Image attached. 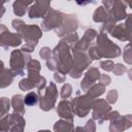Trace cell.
I'll return each instance as SVG.
<instances>
[{
	"instance_id": "obj_9",
	"label": "cell",
	"mask_w": 132,
	"mask_h": 132,
	"mask_svg": "<svg viewBox=\"0 0 132 132\" xmlns=\"http://www.w3.org/2000/svg\"><path fill=\"white\" fill-rule=\"evenodd\" d=\"M102 4L109 12L110 20L114 21L116 23L126 19V6L127 3L124 1H102Z\"/></svg>"
},
{
	"instance_id": "obj_31",
	"label": "cell",
	"mask_w": 132,
	"mask_h": 132,
	"mask_svg": "<svg viewBox=\"0 0 132 132\" xmlns=\"http://www.w3.org/2000/svg\"><path fill=\"white\" fill-rule=\"evenodd\" d=\"M63 41H65L67 44H69L71 47L78 41V35H77V33L76 32H73V33H71V34H69V35H67V36H65L63 39H62Z\"/></svg>"
},
{
	"instance_id": "obj_34",
	"label": "cell",
	"mask_w": 132,
	"mask_h": 132,
	"mask_svg": "<svg viewBox=\"0 0 132 132\" xmlns=\"http://www.w3.org/2000/svg\"><path fill=\"white\" fill-rule=\"evenodd\" d=\"M120 117V113H119V111H114V110H110V111H108L107 113H105L104 116H103V118H102V120H101V124L104 122V121H113V120H116L117 118H119Z\"/></svg>"
},
{
	"instance_id": "obj_17",
	"label": "cell",
	"mask_w": 132,
	"mask_h": 132,
	"mask_svg": "<svg viewBox=\"0 0 132 132\" xmlns=\"http://www.w3.org/2000/svg\"><path fill=\"white\" fill-rule=\"evenodd\" d=\"M100 72L98 70V68L96 67H90L87 72L85 73V76L80 82V88L82 91H85L86 93L88 92V90L93 86L95 85V82L99 79L100 77Z\"/></svg>"
},
{
	"instance_id": "obj_47",
	"label": "cell",
	"mask_w": 132,
	"mask_h": 132,
	"mask_svg": "<svg viewBox=\"0 0 132 132\" xmlns=\"http://www.w3.org/2000/svg\"><path fill=\"white\" fill-rule=\"evenodd\" d=\"M127 3V5H129L130 7H131V9H132V1H130V2H126Z\"/></svg>"
},
{
	"instance_id": "obj_7",
	"label": "cell",
	"mask_w": 132,
	"mask_h": 132,
	"mask_svg": "<svg viewBox=\"0 0 132 132\" xmlns=\"http://www.w3.org/2000/svg\"><path fill=\"white\" fill-rule=\"evenodd\" d=\"M94 99L89 95L85 94L81 96H77L71 100V107L73 113L79 118H85L94 106Z\"/></svg>"
},
{
	"instance_id": "obj_21",
	"label": "cell",
	"mask_w": 132,
	"mask_h": 132,
	"mask_svg": "<svg viewBox=\"0 0 132 132\" xmlns=\"http://www.w3.org/2000/svg\"><path fill=\"white\" fill-rule=\"evenodd\" d=\"M55 132H73V122L67 120H59L54 125Z\"/></svg>"
},
{
	"instance_id": "obj_4",
	"label": "cell",
	"mask_w": 132,
	"mask_h": 132,
	"mask_svg": "<svg viewBox=\"0 0 132 132\" xmlns=\"http://www.w3.org/2000/svg\"><path fill=\"white\" fill-rule=\"evenodd\" d=\"M31 56L28 53L23 52L22 50H14L10 55V71L13 76L24 75L25 66L27 67L28 63L31 61Z\"/></svg>"
},
{
	"instance_id": "obj_41",
	"label": "cell",
	"mask_w": 132,
	"mask_h": 132,
	"mask_svg": "<svg viewBox=\"0 0 132 132\" xmlns=\"http://www.w3.org/2000/svg\"><path fill=\"white\" fill-rule=\"evenodd\" d=\"M98 81H99V84H100V85H102V86L106 87V86H108V85L110 84L111 78H110V76H109V75L104 74V73H101V74H100V77H99V79H98Z\"/></svg>"
},
{
	"instance_id": "obj_10",
	"label": "cell",
	"mask_w": 132,
	"mask_h": 132,
	"mask_svg": "<svg viewBox=\"0 0 132 132\" xmlns=\"http://www.w3.org/2000/svg\"><path fill=\"white\" fill-rule=\"evenodd\" d=\"M22 40L23 38L19 33H11L4 25L0 26V45L3 48L16 47L22 43Z\"/></svg>"
},
{
	"instance_id": "obj_15",
	"label": "cell",
	"mask_w": 132,
	"mask_h": 132,
	"mask_svg": "<svg viewBox=\"0 0 132 132\" xmlns=\"http://www.w3.org/2000/svg\"><path fill=\"white\" fill-rule=\"evenodd\" d=\"M111 110V107L109 103L104 99H96L94 101L93 106V112H92V119L97 120L99 124H101V120L105 113Z\"/></svg>"
},
{
	"instance_id": "obj_45",
	"label": "cell",
	"mask_w": 132,
	"mask_h": 132,
	"mask_svg": "<svg viewBox=\"0 0 132 132\" xmlns=\"http://www.w3.org/2000/svg\"><path fill=\"white\" fill-rule=\"evenodd\" d=\"M73 132H87V130L85 129V127H76V128H74V130H73Z\"/></svg>"
},
{
	"instance_id": "obj_38",
	"label": "cell",
	"mask_w": 132,
	"mask_h": 132,
	"mask_svg": "<svg viewBox=\"0 0 132 132\" xmlns=\"http://www.w3.org/2000/svg\"><path fill=\"white\" fill-rule=\"evenodd\" d=\"M100 67L105 71H112L114 68V63L111 60H104L100 62Z\"/></svg>"
},
{
	"instance_id": "obj_14",
	"label": "cell",
	"mask_w": 132,
	"mask_h": 132,
	"mask_svg": "<svg viewBox=\"0 0 132 132\" xmlns=\"http://www.w3.org/2000/svg\"><path fill=\"white\" fill-rule=\"evenodd\" d=\"M51 9V2L48 1H36L29 8V18L38 19L44 18Z\"/></svg>"
},
{
	"instance_id": "obj_30",
	"label": "cell",
	"mask_w": 132,
	"mask_h": 132,
	"mask_svg": "<svg viewBox=\"0 0 132 132\" xmlns=\"http://www.w3.org/2000/svg\"><path fill=\"white\" fill-rule=\"evenodd\" d=\"M71 94H72V87H71V85L70 84H64L62 86V88H61V93H60L61 97L63 99H67V98H69L71 96Z\"/></svg>"
},
{
	"instance_id": "obj_46",
	"label": "cell",
	"mask_w": 132,
	"mask_h": 132,
	"mask_svg": "<svg viewBox=\"0 0 132 132\" xmlns=\"http://www.w3.org/2000/svg\"><path fill=\"white\" fill-rule=\"evenodd\" d=\"M128 77H129L130 80H132V68L128 70Z\"/></svg>"
},
{
	"instance_id": "obj_24",
	"label": "cell",
	"mask_w": 132,
	"mask_h": 132,
	"mask_svg": "<svg viewBox=\"0 0 132 132\" xmlns=\"http://www.w3.org/2000/svg\"><path fill=\"white\" fill-rule=\"evenodd\" d=\"M30 4L33 2H25V1H15L13 3V13L18 16H22L26 13V10Z\"/></svg>"
},
{
	"instance_id": "obj_19",
	"label": "cell",
	"mask_w": 132,
	"mask_h": 132,
	"mask_svg": "<svg viewBox=\"0 0 132 132\" xmlns=\"http://www.w3.org/2000/svg\"><path fill=\"white\" fill-rule=\"evenodd\" d=\"M110 35L114 38H118L120 39L121 41H130V36L125 28V25L124 24H119V25H116L114 28L112 29Z\"/></svg>"
},
{
	"instance_id": "obj_40",
	"label": "cell",
	"mask_w": 132,
	"mask_h": 132,
	"mask_svg": "<svg viewBox=\"0 0 132 132\" xmlns=\"http://www.w3.org/2000/svg\"><path fill=\"white\" fill-rule=\"evenodd\" d=\"M112 71H113V73H114L116 75H122V74H124V73L127 71V67L124 66V65L121 64V63H118V64L114 65V68H113Z\"/></svg>"
},
{
	"instance_id": "obj_11",
	"label": "cell",
	"mask_w": 132,
	"mask_h": 132,
	"mask_svg": "<svg viewBox=\"0 0 132 132\" xmlns=\"http://www.w3.org/2000/svg\"><path fill=\"white\" fill-rule=\"evenodd\" d=\"M63 20H64V13L51 8L48 10V12L46 13V15L43 18L41 28L44 31H50L53 29L57 30L63 23Z\"/></svg>"
},
{
	"instance_id": "obj_16",
	"label": "cell",
	"mask_w": 132,
	"mask_h": 132,
	"mask_svg": "<svg viewBox=\"0 0 132 132\" xmlns=\"http://www.w3.org/2000/svg\"><path fill=\"white\" fill-rule=\"evenodd\" d=\"M132 127V114L120 116L113 121H110L109 131L110 132H123L126 129Z\"/></svg>"
},
{
	"instance_id": "obj_18",
	"label": "cell",
	"mask_w": 132,
	"mask_h": 132,
	"mask_svg": "<svg viewBox=\"0 0 132 132\" xmlns=\"http://www.w3.org/2000/svg\"><path fill=\"white\" fill-rule=\"evenodd\" d=\"M57 113L63 119L67 121L73 122V110L71 107V102H69L66 99H63L59 102L57 107Z\"/></svg>"
},
{
	"instance_id": "obj_20",
	"label": "cell",
	"mask_w": 132,
	"mask_h": 132,
	"mask_svg": "<svg viewBox=\"0 0 132 132\" xmlns=\"http://www.w3.org/2000/svg\"><path fill=\"white\" fill-rule=\"evenodd\" d=\"M24 99H25V97L20 95V94L14 95L11 98V106H12L14 112L19 113L21 116L25 114V102H24Z\"/></svg>"
},
{
	"instance_id": "obj_3",
	"label": "cell",
	"mask_w": 132,
	"mask_h": 132,
	"mask_svg": "<svg viewBox=\"0 0 132 132\" xmlns=\"http://www.w3.org/2000/svg\"><path fill=\"white\" fill-rule=\"evenodd\" d=\"M96 46L101 58H117L121 55L120 46L109 40L105 34L99 33L97 35Z\"/></svg>"
},
{
	"instance_id": "obj_42",
	"label": "cell",
	"mask_w": 132,
	"mask_h": 132,
	"mask_svg": "<svg viewBox=\"0 0 132 132\" xmlns=\"http://www.w3.org/2000/svg\"><path fill=\"white\" fill-rule=\"evenodd\" d=\"M46 67L52 70V71H57L58 70V65H57V62L55 61V59L52 57L51 59L46 60Z\"/></svg>"
},
{
	"instance_id": "obj_22",
	"label": "cell",
	"mask_w": 132,
	"mask_h": 132,
	"mask_svg": "<svg viewBox=\"0 0 132 132\" xmlns=\"http://www.w3.org/2000/svg\"><path fill=\"white\" fill-rule=\"evenodd\" d=\"M109 18V12L104 6H99L93 13V20L96 23H105Z\"/></svg>"
},
{
	"instance_id": "obj_1",
	"label": "cell",
	"mask_w": 132,
	"mask_h": 132,
	"mask_svg": "<svg viewBox=\"0 0 132 132\" xmlns=\"http://www.w3.org/2000/svg\"><path fill=\"white\" fill-rule=\"evenodd\" d=\"M70 50L71 46L65 41L61 40L53 51V58L57 62L58 71L64 75L69 73L72 68L73 57H71L70 55Z\"/></svg>"
},
{
	"instance_id": "obj_33",
	"label": "cell",
	"mask_w": 132,
	"mask_h": 132,
	"mask_svg": "<svg viewBox=\"0 0 132 132\" xmlns=\"http://www.w3.org/2000/svg\"><path fill=\"white\" fill-rule=\"evenodd\" d=\"M11 25H12L13 29L16 30V32H18L19 34H20V33L22 32V30L26 27L25 22H23V21L20 20V19H15V20H13V21L11 22Z\"/></svg>"
},
{
	"instance_id": "obj_48",
	"label": "cell",
	"mask_w": 132,
	"mask_h": 132,
	"mask_svg": "<svg viewBox=\"0 0 132 132\" xmlns=\"http://www.w3.org/2000/svg\"><path fill=\"white\" fill-rule=\"evenodd\" d=\"M38 132H51L50 130H40V131H38Z\"/></svg>"
},
{
	"instance_id": "obj_8",
	"label": "cell",
	"mask_w": 132,
	"mask_h": 132,
	"mask_svg": "<svg viewBox=\"0 0 132 132\" xmlns=\"http://www.w3.org/2000/svg\"><path fill=\"white\" fill-rule=\"evenodd\" d=\"M92 59L86 53H75L72 59V68L69 75L72 78H78L81 76L82 71L86 70L92 63Z\"/></svg>"
},
{
	"instance_id": "obj_39",
	"label": "cell",
	"mask_w": 132,
	"mask_h": 132,
	"mask_svg": "<svg viewBox=\"0 0 132 132\" xmlns=\"http://www.w3.org/2000/svg\"><path fill=\"white\" fill-rule=\"evenodd\" d=\"M117 99H118V92H117V90H110V91L107 93L106 101H107L109 104H113V103L117 102Z\"/></svg>"
},
{
	"instance_id": "obj_43",
	"label": "cell",
	"mask_w": 132,
	"mask_h": 132,
	"mask_svg": "<svg viewBox=\"0 0 132 132\" xmlns=\"http://www.w3.org/2000/svg\"><path fill=\"white\" fill-rule=\"evenodd\" d=\"M85 129L87 130V132H95L96 131V125H95V122L93 119L89 120L85 126Z\"/></svg>"
},
{
	"instance_id": "obj_6",
	"label": "cell",
	"mask_w": 132,
	"mask_h": 132,
	"mask_svg": "<svg viewBox=\"0 0 132 132\" xmlns=\"http://www.w3.org/2000/svg\"><path fill=\"white\" fill-rule=\"evenodd\" d=\"M38 95H39V107L42 110L48 111L53 107H55L58 98V90L54 82H50V86H47L44 90L38 91Z\"/></svg>"
},
{
	"instance_id": "obj_12",
	"label": "cell",
	"mask_w": 132,
	"mask_h": 132,
	"mask_svg": "<svg viewBox=\"0 0 132 132\" xmlns=\"http://www.w3.org/2000/svg\"><path fill=\"white\" fill-rule=\"evenodd\" d=\"M78 28V21L75 14H64V20L61 26L56 30V33L59 37L64 38L65 36L75 32Z\"/></svg>"
},
{
	"instance_id": "obj_44",
	"label": "cell",
	"mask_w": 132,
	"mask_h": 132,
	"mask_svg": "<svg viewBox=\"0 0 132 132\" xmlns=\"http://www.w3.org/2000/svg\"><path fill=\"white\" fill-rule=\"evenodd\" d=\"M54 79H55L57 82H64V81H65V75L62 74V73L59 72V71H56L55 74H54Z\"/></svg>"
},
{
	"instance_id": "obj_29",
	"label": "cell",
	"mask_w": 132,
	"mask_h": 132,
	"mask_svg": "<svg viewBox=\"0 0 132 132\" xmlns=\"http://www.w3.org/2000/svg\"><path fill=\"white\" fill-rule=\"evenodd\" d=\"M114 26H116V22L112 21V20H110V19H108L107 22H105V23L103 24L100 33L105 34V35H106V33H109V34H110L111 31H112V29L114 28Z\"/></svg>"
},
{
	"instance_id": "obj_5",
	"label": "cell",
	"mask_w": 132,
	"mask_h": 132,
	"mask_svg": "<svg viewBox=\"0 0 132 132\" xmlns=\"http://www.w3.org/2000/svg\"><path fill=\"white\" fill-rule=\"evenodd\" d=\"M26 122L23 116L19 113H10L3 117L0 121L1 132H23Z\"/></svg>"
},
{
	"instance_id": "obj_35",
	"label": "cell",
	"mask_w": 132,
	"mask_h": 132,
	"mask_svg": "<svg viewBox=\"0 0 132 132\" xmlns=\"http://www.w3.org/2000/svg\"><path fill=\"white\" fill-rule=\"evenodd\" d=\"M125 28L130 36V40L132 39V13L130 14H127L126 16V21H125Z\"/></svg>"
},
{
	"instance_id": "obj_13",
	"label": "cell",
	"mask_w": 132,
	"mask_h": 132,
	"mask_svg": "<svg viewBox=\"0 0 132 132\" xmlns=\"http://www.w3.org/2000/svg\"><path fill=\"white\" fill-rule=\"evenodd\" d=\"M96 36H97V32L94 29H88V30H86L84 36L81 37V39L78 40L71 47L73 54H75V53H86L87 51H89V48L91 46V42H92V40Z\"/></svg>"
},
{
	"instance_id": "obj_23",
	"label": "cell",
	"mask_w": 132,
	"mask_h": 132,
	"mask_svg": "<svg viewBox=\"0 0 132 132\" xmlns=\"http://www.w3.org/2000/svg\"><path fill=\"white\" fill-rule=\"evenodd\" d=\"M13 75L10 71V69H7V68H1V72H0V87L3 89V88H6L7 86L11 85L12 80H13Z\"/></svg>"
},
{
	"instance_id": "obj_26",
	"label": "cell",
	"mask_w": 132,
	"mask_h": 132,
	"mask_svg": "<svg viewBox=\"0 0 132 132\" xmlns=\"http://www.w3.org/2000/svg\"><path fill=\"white\" fill-rule=\"evenodd\" d=\"M123 59L127 64L132 65V39L130 40V43H128L124 48Z\"/></svg>"
},
{
	"instance_id": "obj_28",
	"label": "cell",
	"mask_w": 132,
	"mask_h": 132,
	"mask_svg": "<svg viewBox=\"0 0 132 132\" xmlns=\"http://www.w3.org/2000/svg\"><path fill=\"white\" fill-rule=\"evenodd\" d=\"M0 116L3 118L5 117V114L8 112L9 108H10V102L7 98L5 97H2L1 98V101H0Z\"/></svg>"
},
{
	"instance_id": "obj_32",
	"label": "cell",
	"mask_w": 132,
	"mask_h": 132,
	"mask_svg": "<svg viewBox=\"0 0 132 132\" xmlns=\"http://www.w3.org/2000/svg\"><path fill=\"white\" fill-rule=\"evenodd\" d=\"M28 72H39L40 71V63L37 60H31L27 65Z\"/></svg>"
},
{
	"instance_id": "obj_37",
	"label": "cell",
	"mask_w": 132,
	"mask_h": 132,
	"mask_svg": "<svg viewBox=\"0 0 132 132\" xmlns=\"http://www.w3.org/2000/svg\"><path fill=\"white\" fill-rule=\"evenodd\" d=\"M88 53H89V57L92 60H99V59H101L100 54H99L96 45H91L90 48H89V51H88Z\"/></svg>"
},
{
	"instance_id": "obj_2",
	"label": "cell",
	"mask_w": 132,
	"mask_h": 132,
	"mask_svg": "<svg viewBox=\"0 0 132 132\" xmlns=\"http://www.w3.org/2000/svg\"><path fill=\"white\" fill-rule=\"evenodd\" d=\"M20 35L25 40V45H23L21 50L25 53L30 54L34 52L39 38L42 36V31L37 25H26Z\"/></svg>"
},
{
	"instance_id": "obj_25",
	"label": "cell",
	"mask_w": 132,
	"mask_h": 132,
	"mask_svg": "<svg viewBox=\"0 0 132 132\" xmlns=\"http://www.w3.org/2000/svg\"><path fill=\"white\" fill-rule=\"evenodd\" d=\"M104 92H105V87L102 86V85H100V84L98 82V84L93 85V86L88 90V92H87L86 94L89 95L90 97H92L93 99H95V98L101 96Z\"/></svg>"
},
{
	"instance_id": "obj_36",
	"label": "cell",
	"mask_w": 132,
	"mask_h": 132,
	"mask_svg": "<svg viewBox=\"0 0 132 132\" xmlns=\"http://www.w3.org/2000/svg\"><path fill=\"white\" fill-rule=\"evenodd\" d=\"M52 55H53V52H52L51 48L47 47V46H43V47L40 50V52H39V56H40V58L43 59V60H48V59H51V58H52Z\"/></svg>"
},
{
	"instance_id": "obj_27",
	"label": "cell",
	"mask_w": 132,
	"mask_h": 132,
	"mask_svg": "<svg viewBox=\"0 0 132 132\" xmlns=\"http://www.w3.org/2000/svg\"><path fill=\"white\" fill-rule=\"evenodd\" d=\"M38 99H39V98H38L37 93H35V92H29V93L25 96L24 102H25V104L28 105V106H33V105L37 104Z\"/></svg>"
}]
</instances>
